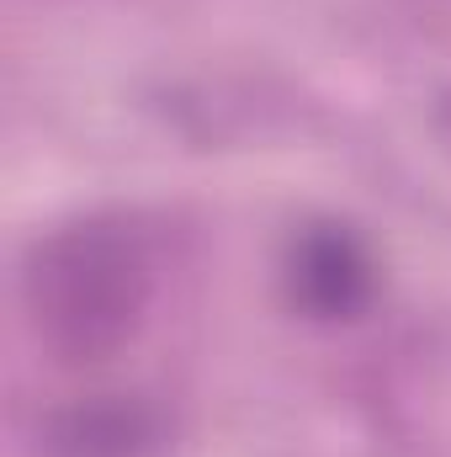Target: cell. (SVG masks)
<instances>
[{
	"instance_id": "cell-3",
	"label": "cell",
	"mask_w": 451,
	"mask_h": 457,
	"mask_svg": "<svg viewBox=\"0 0 451 457\" xmlns=\"http://www.w3.org/2000/svg\"><path fill=\"white\" fill-rule=\"evenodd\" d=\"M160 442V415L144 399H86L48 420V457H144Z\"/></svg>"
},
{
	"instance_id": "cell-2",
	"label": "cell",
	"mask_w": 451,
	"mask_h": 457,
	"mask_svg": "<svg viewBox=\"0 0 451 457\" xmlns=\"http://www.w3.org/2000/svg\"><path fill=\"white\" fill-rule=\"evenodd\" d=\"M287 287L292 303L314 320H350L366 309L377 271L366 245L345 224H308L287 250Z\"/></svg>"
},
{
	"instance_id": "cell-1",
	"label": "cell",
	"mask_w": 451,
	"mask_h": 457,
	"mask_svg": "<svg viewBox=\"0 0 451 457\" xmlns=\"http://www.w3.org/2000/svg\"><path fill=\"white\" fill-rule=\"evenodd\" d=\"M21 303L32 330L70 361H96L127 341L149 303V255L107 219L53 228L27 250Z\"/></svg>"
}]
</instances>
